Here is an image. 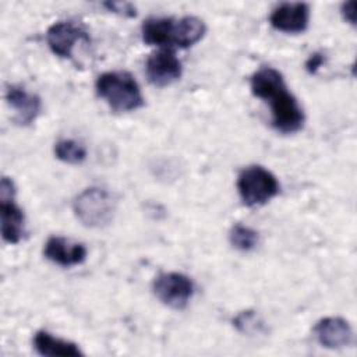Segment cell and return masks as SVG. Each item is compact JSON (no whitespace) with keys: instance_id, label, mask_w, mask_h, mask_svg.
Listing matches in <instances>:
<instances>
[{"instance_id":"1","label":"cell","mask_w":357,"mask_h":357,"mask_svg":"<svg viewBox=\"0 0 357 357\" xmlns=\"http://www.w3.org/2000/svg\"><path fill=\"white\" fill-rule=\"evenodd\" d=\"M205 32V22L192 15L181 18L151 17L141 26L142 40L146 45L160 46L162 49L190 47L199 42Z\"/></svg>"},{"instance_id":"2","label":"cell","mask_w":357,"mask_h":357,"mask_svg":"<svg viewBox=\"0 0 357 357\" xmlns=\"http://www.w3.org/2000/svg\"><path fill=\"white\" fill-rule=\"evenodd\" d=\"M96 93L116 113H127L144 106V96L135 78L127 71H107L95 82Z\"/></svg>"},{"instance_id":"3","label":"cell","mask_w":357,"mask_h":357,"mask_svg":"<svg viewBox=\"0 0 357 357\" xmlns=\"http://www.w3.org/2000/svg\"><path fill=\"white\" fill-rule=\"evenodd\" d=\"M116 205V198L110 191L100 187H89L74 198L73 211L84 226L102 229L113 220Z\"/></svg>"},{"instance_id":"4","label":"cell","mask_w":357,"mask_h":357,"mask_svg":"<svg viewBox=\"0 0 357 357\" xmlns=\"http://www.w3.org/2000/svg\"><path fill=\"white\" fill-rule=\"evenodd\" d=\"M278 178L268 169L254 165L238 174L237 191L247 206H261L279 194Z\"/></svg>"},{"instance_id":"5","label":"cell","mask_w":357,"mask_h":357,"mask_svg":"<svg viewBox=\"0 0 357 357\" xmlns=\"http://www.w3.org/2000/svg\"><path fill=\"white\" fill-rule=\"evenodd\" d=\"M265 102L271 106L272 127L282 134H293L303 128L304 112L287 86L283 85L272 92Z\"/></svg>"},{"instance_id":"6","label":"cell","mask_w":357,"mask_h":357,"mask_svg":"<svg viewBox=\"0 0 357 357\" xmlns=\"http://www.w3.org/2000/svg\"><path fill=\"white\" fill-rule=\"evenodd\" d=\"M152 290L162 304L173 310H183L192 298L194 283L184 273L166 272L155 278Z\"/></svg>"},{"instance_id":"7","label":"cell","mask_w":357,"mask_h":357,"mask_svg":"<svg viewBox=\"0 0 357 357\" xmlns=\"http://www.w3.org/2000/svg\"><path fill=\"white\" fill-rule=\"evenodd\" d=\"M81 40L89 42V35L82 25L74 21H57L46 32L47 46L61 59H70L75 45Z\"/></svg>"},{"instance_id":"8","label":"cell","mask_w":357,"mask_h":357,"mask_svg":"<svg viewBox=\"0 0 357 357\" xmlns=\"http://www.w3.org/2000/svg\"><path fill=\"white\" fill-rule=\"evenodd\" d=\"M145 73L155 86H167L180 79L183 67L181 61L172 49H160L152 53L145 64Z\"/></svg>"},{"instance_id":"9","label":"cell","mask_w":357,"mask_h":357,"mask_svg":"<svg viewBox=\"0 0 357 357\" xmlns=\"http://www.w3.org/2000/svg\"><path fill=\"white\" fill-rule=\"evenodd\" d=\"M271 25L286 33H301L308 28L310 7L305 3H282L269 15Z\"/></svg>"},{"instance_id":"10","label":"cell","mask_w":357,"mask_h":357,"mask_svg":"<svg viewBox=\"0 0 357 357\" xmlns=\"http://www.w3.org/2000/svg\"><path fill=\"white\" fill-rule=\"evenodd\" d=\"M43 255L56 265L70 268L82 264L86 259L88 251L82 243L60 236H52L45 243Z\"/></svg>"},{"instance_id":"11","label":"cell","mask_w":357,"mask_h":357,"mask_svg":"<svg viewBox=\"0 0 357 357\" xmlns=\"http://www.w3.org/2000/svg\"><path fill=\"white\" fill-rule=\"evenodd\" d=\"M6 100L15 113V121L20 126L32 124L40 114V98L28 92L24 86L8 85L6 89Z\"/></svg>"},{"instance_id":"12","label":"cell","mask_w":357,"mask_h":357,"mask_svg":"<svg viewBox=\"0 0 357 357\" xmlns=\"http://www.w3.org/2000/svg\"><path fill=\"white\" fill-rule=\"evenodd\" d=\"M314 333L321 346L326 349H340L349 346L353 340L350 324L340 317H326L314 326Z\"/></svg>"},{"instance_id":"13","label":"cell","mask_w":357,"mask_h":357,"mask_svg":"<svg viewBox=\"0 0 357 357\" xmlns=\"http://www.w3.org/2000/svg\"><path fill=\"white\" fill-rule=\"evenodd\" d=\"M0 199V225L3 240L8 244H17L21 241L25 233L24 212L14 202V197H6Z\"/></svg>"},{"instance_id":"14","label":"cell","mask_w":357,"mask_h":357,"mask_svg":"<svg viewBox=\"0 0 357 357\" xmlns=\"http://www.w3.org/2000/svg\"><path fill=\"white\" fill-rule=\"evenodd\" d=\"M33 347L40 356L49 357H78L84 354L78 344L57 337L46 331H39L35 333Z\"/></svg>"},{"instance_id":"15","label":"cell","mask_w":357,"mask_h":357,"mask_svg":"<svg viewBox=\"0 0 357 357\" xmlns=\"http://www.w3.org/2000/svg\"><path fill=\"white\" fill-rule=\"evenodd\" d=\"M54 155L68 165H79L86 159V149L74 139H60L54 144Z\"/></svg>"},{"instance_id":"16","label":"cell","mask_w":357,"mask_h":357,"mask_svg":"<svg viewBox=\"0 0 357 357\" xmlns=\"http://www.w3.org/2000/svg\"><path fill=\"white\" fill-rule=\"evenodd\" d=\"M229 241L236 250L248 252L257 247L259 236L258 231H255L254 229L237 223L229 231Z\"/></svg>"},{"instance_id":"17","label":"cell","mask_w":357,"mask_h":357,"mask_svg":"<svg viewBox=\"0 0 357 357\" xmlns=\"http://www.w3.org/2000/svg\"><path fill=\"white\" fill-rule=\"evenodd\" d=\"M233 325L243 333H258L264 331V322L261 319V317L251 310L247 311H241L234 319H233Z\"/></svg>"},{"instance_id":"18","label":"cell","mask_w":357,"mask_h":357,"mask_svg":"<svg viewBox=\"0 0 357 357\" xmlns=\"http://www.w3.org/2000/svg\"><path fill=\"white\" fill-rule=\"evenodd\" d=\"M105 6L112 13H117V14L124 15V17H135V7L132 4H130V3L109 1V3H105Z\"/></svg>"},{"instance_id":"19","label":"cell","mask_w":357,"mask_h":357,"mask_svg":"<svg viewBox=\"0 0 357 357\" xmlns=\"http://www.w3.org/2000/svg\"><path fill=\"white\" fill-rule=\"evenodd\" d=\"M324 61H325V57H324L322 53H314V54H311V56L308 57V60L305 61V68H307V71H308L310 74H315V73L321 68V66L324 64Z\"/></svg>"},{"instance_id":"20","label":"cell","mask_w":357,"mask_h":357,"mask_svg":"<svg viewBox=\"0 0 357 357\" xmlns=\"http://www.w3.org/2000/svg\"><path fill=\"white\" fill-rule=\"evenodd\" d=\"M340 13L344 18V21H347L349 24L354 25L356 24V1H346L342 4Z\"/></svg>"}]
</instances>
